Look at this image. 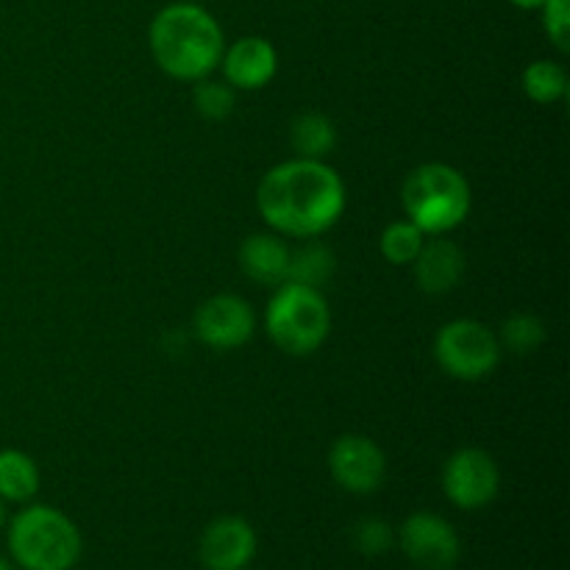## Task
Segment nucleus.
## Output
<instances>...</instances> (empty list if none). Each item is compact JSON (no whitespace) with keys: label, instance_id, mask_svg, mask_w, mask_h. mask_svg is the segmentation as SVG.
<instances>
[{"label":"nucleus","instance_id":"nucleus-20","mask_svg":"<svg viewBox=\"0 0 570 570\" xmlns=\"http://www.w3.org/2000/svg\"><path fill=\"white\" fill-rule=\"evenodd\" d=\"M499 343L501 348H507L510 354H534V351L546 343L543 321H540L538 315H529V312H515V315H510L501 323Z\"/></svg>","mask_w":570,"mask_h":570},{"label":"nucleus","instance_id":"nucleus-1","mask_svg":"<svg viewBox=\"0 0 570 570\" xmlns=\"http://www.w3.org/2000/svg\"><path fill=\"white\" fill-rule=\"evenodd\" d=\"M345 204L343 178L323 159L295 156L271 167L256 187L262 220L282 237H321L343 217Z\"/></svg>","mask_w":570,"mask_h":570},{"label":"nucleus","instance_id":"nucleus-18","mask_svg":"<svg viewBox=\"0 0 570 570\" xmlns=\"http://www.w3.org/2000/svg\"><path fill=\"white\" fill-rule=\"evenodd\" d=\"M523 92H527L529 100L534 104L551 106L557 100H562L568 95V72L566 67L557 65V61L538 59L523 70L521 76Z\"/></svg>","mask_w":570,"mask_h":570},{"label":"nucleus","instance_id":"nucleus-14","mask_svg":"<svg viewBox=\"0 0 570 570\" xmlns=\"http://www.w3.org/2000/svg\"><path fill=\"white\" fill-rule=\"evenodd\" d=\"M289 250L282 234H250L239 245V267L250 282L278 287L289 276Z\"/></svg>","mask_w":570,"mask_h":570},{"label":"nucleus","instance_id":"nucleus-16","mask_svg":"<svg viewBox=\"0 0 570 570\" xmlns=\"http://www.w3.org/2000/svg\"><path fill=\"white\" fill-rule=\"evenodd\" d=\"M39 490V468L26 451H0V499L28 504Z\"/></svg>","mask_w":570,"mask_h":570},{"label":"nucleus","instance_id":"nucleus-12","mask_svg":"<svg viewBox=\"0 0 570 570\" xmlns=\"http://www.w3.org/2000/svg\"><path fill=\"white\" fill-rule=\"evenodd\" d=\"M223 76L234 89L254 92V89L267 87L278 70V53L267 39L243 37L223 50Z\"/></svg>","mask_w":570,"mask_h":570},{"label":"nucleus","instance_id":"nucleus-2","mask_svg":"<svg viewBox=\"0 0 570 570\" xmlns=\"http://www.w3.org/2000/svg\"><path fill=\"white\" fill-rule=\"evenodd\" d=\"M154 61L176 81H200L220 67L226 39L204 6L173 3L154 17L148 31Z\"/></svg>","mask_w":570,"mask_h":570},{"label":"nucleus","instance_id":"nucleus-10","mask_svg":"<svg viewBox=\"0 0 570 570\" xmlns=\"http://www.w3.org/2000/svg\"><path fill=\"white\" fill-rule=\"evenodd\" d=\"M195 334L212 351H234L254 337L256 312L245 298L220 293L195 309Z\"/></svg>","mask_w":570,"mask_h":570},{"label":"nucleus","instance_id":"nucleus-25","mask_svg":"<svg viewBox=\"0 0 570 570\" xmlns=\"http://www.w3.org/2000/svg\"><path fill=\"white\" fill-rule=\"evenodd\" d=\"M6 527V501L0 499V529Z\"/></svg>","mask_w":570,"mask_h":570},{"label":"nucleus","instance_id":"nucleus-26","mask_svg":"<svg viewBox=\"0 0 570 570\" xmlns=\"http://www.w3.org/2000/svg\"><path fill=\"white\" fill-rule=\"evenodd\" d=\"M0 570H14V568H11L9 560H3V557H0Z\"/></svg>","mask_w":570,"mask_h":570},{"label":"nucleus","instance_id":"nucleus-15","mask_svg":"<svg viewBox=\"0 0 570 570\" xmlns=\"http://www.w3.org/2000/svg\"><path fill=\"white\" fill-rule=\"evenodd\" d=\"M289 145L301 159H326L337 145V128L321 111H301L289 122Z\"/></svg>","mask_w":570,"mask_h":570},{"label":"nucleus","instance_id":"nucleus-11","mask_svg":"<svg viewBox=\"0 0 570 570\" xmlns=\"http://www.w3.org/2000/svg\"><path fill=\"white\" fill-rule=\"evenodd\" d=\"M256 532L245 518L223 515L200 534V562L206 570H245L256 557Z\"/></svg>","mask_w":570,"mask_h":570},{"label":"nucleus","instance_id":"nucleus-22","mask_svg":"<svg viewBox=\"0 0 570 570\" xmlns=\"http://www.w3.org/2000/svg\"><path fill=\"white\" fill-rule=\"evenodd\" d=\"M351 540H354L356 551H362L365 557L387 554L395 543L393 529L382 518H362L354 527V532H351Z\"/></svg>","mask_w":570,"mask_h":570},{"label":"nucleus","instance_id":"nucleus-8","mask_svg":"<svg viewBox=\"0 0 570 570\" xmlns=\"http://www.w3.org/2000/svg\"><path fill=\"white\" fill-rule=\"evenodd\" d=\"M501 490V471L482 449H460L443 468V493L460 510H482Z\"/></svg>","mask_w":570,"mask_h":570},{"label":"nucleus","instance_id":"nucleus-13","mask_svg":"<svg viewBox=\"0 0 570 570\" xmlns=\"http://www.w3.org/2000/svg\"><path fill=\"white\" fill-rule=\"evenodd\" d=\"M412 267H415V282L423 293L445 295L465 276V254H462L460 245L440 234V237L423 243Z\"/></svg>","mask_w":570,"mask_h":570},{"label":"nucleus","instance_id":"nucleus-17","mask_svg":"<svg viewBox=\"0 0 570 570\" xmlns=\"http://www.w3.org/2000/svg\"><path fill=\"white\" fill-rule=\"evenodd\" d=\"M334 267H337V259H334L332 248L309 239V243L301 245L298 250H289L287 282H301L321 289L323 284L334 276Z\"/></svg>","mask_w":570,"mask_h":570},{"label":"nucleus","instance_id":"nucleus-7","mask_svg":"<svg viewBox=\"0 0 570 570\" xmlns=\"http://www.w3.org/2000/svg\"><path fill=\"white\" fill-rule=\"evenodd\" d=\"M399 543L406 560L421 570H451L462 557L460 534L438 512H412L401 523Z\"/></svg>","mask_w":570,"mask_h":570},{"label":"nucleus","instance_id":"nucleus-6","mask_svg":"<svg viewBox=\"0 0 570 570\" xmlns=\"http://www.w3.org/2000/svg\"><path fill=\"white\" fill-rule=\"evenodd\" d=\"M501 348L499 334L484 323L460 317V321L445 323L434 337V360L460 382H482L499 367Z\"/></svg>","mask_w":570,"mask_h":570},{"label":"nucleus","instance_id":"nucleus-4","mask_svg":"<svg viewBox=\"0 0 570 570\" xmlns=\"http://www.w3.org/2000/svg\"><path fill=\"white\" fill-rule=\"evenodd\" d=\"M9 554L22 570H72L81 557V532L56 507L31 504L11 518Z\"/></svg>","mask_w":570,"mask_h":570},{"label":"nucleus","instance_id":"nucleus-9","mask_svg":"<svg viewBox=\"0 0 570 570\" xmlns=\"http://www.w3.org/2000/svg\"><path fill=\"white\" fill-rule=\"evenodd\" d=\"M332 479L354 495H371L387 479V456L365 434H343L328 451Z\"/></svg>","mask_w":570,"mask_h":570},{"label":"nucleus","instance_id":"nucleus-3","mask_svg":"<svg viewBox=\"0 0 570 570\" xmlns=\"http://www.w3.org/2000/svg\"><path fill=\"white\" fill-rule=\"evenodd\" d=\"M401 204L406 220L415 223L426 237H440L468 220L471 184L456 167L445 161H426L406 176Z\"/></svg>","mask_w":570,"mask_h":570},{"label":"nucleus","instance_id":"nucleus-5","mask_svg":"<svg viewBox=\"0 0 570 570\" xmlns=\"http://www.w3.org/2000/svg\"><path fill=\"white\" fill-rule=\"evenodd\" d=\"M265 328L284 354L309 356L328 340L332 309L317 287L282 282L265 309Z\"/></svg>","mask_w":570,"mask_h":570},{"label":"nucleus","instance_id":"nucleus-23","mask_svg":"<svg viewBox=\"0 0 570 570\" xmlns=\"http://www.w3.org/2000/svg\"><path fill=\"white\" fill-rule=\"evenodd\" d=\"M543 26L549 33L551 42L566 53L568 50V31H570V17H568V0H546L543 6Z\"/></svg>","mask_w":570,"mask_h":570},{"label":"nucleus","instance_id":"nucleus-24","mask_svg":"<svg viewBox=\"0 0 570 570\" xmlns=\"http://www.w3.org/2000/svg\"><path fill=\"white\" fill-rule=\"evenodd\" d=\"M510 3L518 6V9H540L546 0H510Z\"/></svg>","mask_w":570,"mask_h":570},{"label":"nucleus","instance_id":"nucleus-21","mask_svg":"<svg viewBox=\"0 0 570 570\" xmlns=\"http://www.w3.org/2000/svg\"><path fill=\"white\" fill-rule=\"evenodd\" d=\"M193 104L200 117L220 122L226 120V117H232L234 106H237V89H234L226 78L220 81V78L206 76L200 78V81H195Z\"/></svg>","mask_w":570,"mask_h":570},{"label":"nucleus","instance_id":"nucleus-19","mask_svg":"<svg viewBox=\"0 0 570 570\" xmlns=\"http://www.w3.org/2000/svg\"><path fill=\"white\" fill-rule=\"evenodd\" d=\"M423 243H426V234L410 220H395L379 237V250H382L384 259L390 265H412L415 256L421 254Z\"/></svg>","mask_w":570,"mask_h":570}]
</instances>
